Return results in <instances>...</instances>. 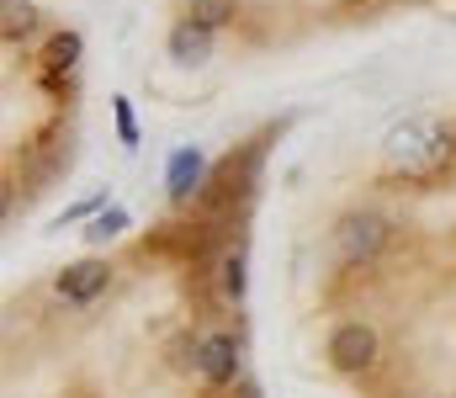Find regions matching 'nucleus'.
Wrapping results in <instances>:
<instances>
[{"label": "nucleus", "instance_id": "obj_11", "mask_svg": "<svg viewBox=\"0 0 456 398\" xmlns=\"http://www.w3.org/2000/svg\"><path fill=\"white\" fill-rule=\"evenodd\" d=\"M117 133H122V143H127V149L138 143V128H133V107H127V96H117Z\"/></svg>", "mask_w": 456, "mask_h": 398}, {"label": "nucleus", "instance_id": "obj_4", "mask_svg": "<svg viewBox=\"0 0 456 398\" xmlns=\"http://www.w3.org/2000/svg\"><path fill=\"white\" fill-rule=\"evenodd\" d=\"M197 367H202L208 383H233V372H239V345H233V335H208V340L197 345Z\"/></svg>", "mask_w": 456, "mask_h": 398}, {"label": "nucleus", "instance_id": "obj_5", "mask_svg": "<svg viewBox=\"0 0 456 398\" xmlns=\"http://www.w3.org/2000/svg\"><path fill=\"white\" fill-rule=\"evenodd\" d=\"M208 53H213V32L181 16V21H175V32H170V59H181V64H202Z\"/></svg>", "mask_w": 456, "mask_h": 398}, {"label": "nucleus", "instance_id": "obj_9", "mask_svg": "<svg viewBox=\"0 0 456 398\" xmlns=\"http://www.w3.org/2000/svg\"><path fill=\"white\" fill-rule=\"evenodd\" d=\"M122 229H127V213H122V207H107V213L86 229V240H91V245H107V240H117V234H122Z\"/></svg>", "mask_w": 456, "mask_h": 398}, {"label": "nucleus", "instance_id": "obj_10", "mask_svg": "<svg viewBox=\"0 0 456 398\" xmlns=\"http://www.w3.org/2000/svg\"><path fill=\"white\" fill-rule=\"evenodd\" d=\"M224 292L239 303L244 297V250H228L224 256Z\"/></svg>", "mask_w": 456, "mask_h": 398}, {"label": "nucleus", "instance_id": "obj_7", "mask_svg": "<svg viewBox=\"0 0 456 398\" xmlns=\"http://www.w3.org/2000/svg\"><path fill=\"white\" fill-rule=\"evenodd\" d=\"M75 59H80V32H59V37L48 43V53H43L48 75H64V69H75Z\"/></svg>", "mask_w": 456, "mask_h": 398}, {"label": "nucleus", "instance_id": "obj_8", "mask_svg": "<svg viewBox=\"0 0 456 398\" xmlns=\"http://www.w3.org/2000/svg\"><path fill=\"white\" fill-rule=\"evenodd\" d=\"M228 16H233V0H191V5H186V21H197V27H208V32H218Z\"/></svg>", "mask_w": 456, "mask_h": 398}, {"label": "nucleus", "instance_id": "obj_2", "mask_svg": "<svg viewBox=\"0 0 456 398\" xmlns=\"http://www.w3.org/2000/svg\"><path fill=\"white\" fill-rule=\"evenodd\" d=\"M107 281H112V271H107V261H75L59 271V297L64 303H96L102 292H107Z\"/></svg>", "mask_w": 456, "mask_h": 398}, {"label": "nucleus", "instance_id": "obj_1", "mask_svg": "<svg viewBox=\"0 0 456 398\" xmlns=\"http://www.w3.org/2000/svg\"><path fill=\"white\" fill-rule=\"evenodd\" d=\"M330 361L340 372H366L377 361V329L371 324H340L330 335Z\"/></svg>", "mask_w": 456, "mask_h": 398}, {"label": "nucleus", "instance_id": "obj_3", "mask_svg": "<svg viewBox=\"0 0 456 398\" xmlns=\"http://www.w3.org/2000/svg\"><path fill=\"white\" fill-rule=\"evenodd\" d=\"M387 240V223L382 218H345L340 223V256L345 261H366V256H377V245Z\"/></svg>", "mask_w": 456, "mask_h": 398}, {"label": "nucleus", "instance_id": "obj_6", "mask_svg": "<svg viewBox=\"0 0 456 398\" xmlns=\"http://www.w3.org/2000/svg\"><path fill=\"white\" fill-rule=\"evenodd\" d=\"M202 170H208V154H202V149H175V154H170V197L186 202V197L197 191Z\"/></svg>", "mask_w": 456, "mask_h": 398}]
</instances>
